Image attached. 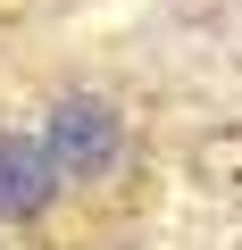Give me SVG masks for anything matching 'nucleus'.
I'll return each instance as SVG.
<instances>
[{"label":"nucleus","instance_id":"nucleus-1","mask_svg":"<svg viewBox=\"0 0 242 250\" xmlns=\"http://www.w3.org/2000/svg\"><path fill=\"white\" fill-rule=\"evenodd\" d=\"M42 150H50V167H59L67 192H92V184H109L126 167V117L109 100H92V92H67L42 117Z\"/></svg>","mask_w":242,"mask_h":250},{"label":"nucleus","instance_id":"nucleus-2","mask_svg":"<svg viewBox=\"0 0 242 250\" xmlns=\"http://www.w3.org/2000/svg\"><path fill=\"white\" fill-rule=\"evenodd\" d=\"M50 192H67V184H59L42 134H9L0 125V225H34L50 208Z\"/></svg>","mask_w":242,"mask_h":250}]
</instances>
